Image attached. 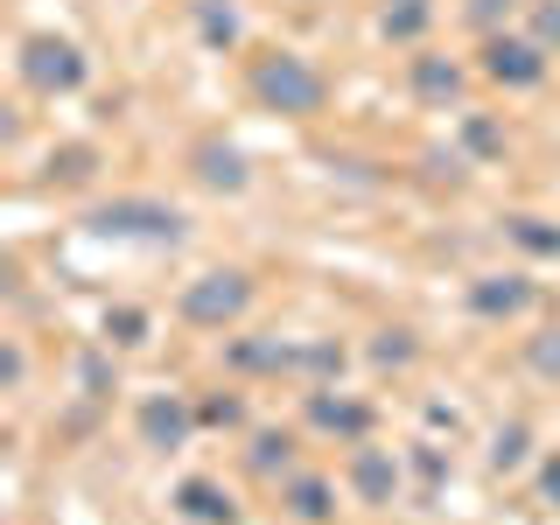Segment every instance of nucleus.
Segmentation results:
<instances>
[{"instance_id":"obj_11","label":"nucleus","mask_w":560,"mask_h":525,"mask_svg":"<svg viewBox=\"0 0 560 525\" xmlns=\"http://www.w3.org/2000/svg\"><path fill=\"white\" fill-rule=\"evenodd\" d=\"M308 420L323 434H343L350 448L364 442V434H372V407H364V399H329V393H308Z\"/></svg>"},{"instance_id":"obj_21","label":"nucleus","mask_w":560,"mask_h":525,"mask_svg":"<svg viewBox=\"0 0 560 525\" xmlns=\"http://www.w3.org/2000/svg\"><path fill=\"white\" fill-rule=\"evenodd\" d=\"M533 43L560 49V0H539V8H533Z\"/></svg>"},{"instance_id":"obj_5","label":"nucleus","mask_w":560,"mask_h":525,"mask_svg":"<svg viewBox=\"0 0 560 525\" xmlns=\"http://www.w3.org/2000/svg\"><path fill=\"white\" fill-rule=\"evenodd\" d=\"M483 78H498L504 92H533L547 84V49L533 35H483Z\"/></svg>"},{"instance_id":"obj_12","label":"nucleus","mask_w":560,"mask_h":525,"mask_svg":"<svg viewBox=\"0 0 560 525\" xmlns=\"http://www.w3.org/2000/svg\"><path fill=\"white\" fill-rule=\"evenodd\" d=\"M189 162H197V183H210V189H232V197L245 189V154L224 148V140H197Z\"/></svg>"},{"instance_id":"obj_25","label":"nucleus","mask_w":560,"mask_h":525,"mask_svg":"<svg viewBox=\"0 0 560 525\" xmlns=\"http://www.w3.org/2000/svg\"><path fill=\"white\" fill-rule=\"evenodd\" d=\"M463 133H469V148H477V154H490V148H498V133H490V127H483V119H469V127H463Z\"/></svg>"},{"instance_id":"obj_18","label":"nucleus","mask_w":560,"mask_h":525,"mask_svg":"<svg viewBox=\"0 0 560 525\" xmlns=\"http://www.w3.org/2000/svg\"><path fill=\"white\" fill-rule=\"evenodd\" d=\"M525 442H533V434H525V420H512V428H498V442H490V469H498V477H512V469H525Z\"/></svg>"},{"instance_id":"obj_2","label":"nucleus","mask_w":560,"mask_h":525,"mask_svg":"<svg viewBox=\"0 0 560 525\" xmlns=\"http://www.w3.org/2000/svg\"><path fill=\"white\" fill-rule=\"evenodd\" d=\"M84 232L98 238H133V245H183L189 238V210H175L162 197H113L84 210Z\"/></svg>"},{"instance_id":"obj_6","label":"nucleus","mask_w":560,"mask_h":525,"mask_svg":"<svg viewBox=\"0 0 560 525\" xmlns=\"http://www.w3.org/2000/svg\"><path fill=\"white\" fill-rule=\"evenodd\" d=\"M469 308H477L483 323H518V315L533 308V280L525 273H483V280H469Z\"/></svg>"},{"instance_id":"obj_15","label":"nucleus","mask_w":560,"mask_h":525,"mask_svg":"<svg viewBox=\"0 0 560 525\" xmlns=\"http://www.w3.org/2000/svg\"><path fill=\"white\" fill-rule=\"evenodd\" d=\"M197 35L210 49H232L238 43V8L232 0H197Z\"/></svg>"},{"instance_id":"obj_24","label":"nucleus","mask_w":560,"mask_h":525,"mask_svg":"<svg viewBox=\"0 0 560 525\" xmlns=\"http://www.w3.org/2000/svg\"><path fill=\"white\" fill-rule=\"evenodd\" d=\"M539 490H547V504H560V448L547 455V469H539Z\"/></svg>"},{"instance_id":"obj_3","label":"nucleus","mask_w":560,"mask_h":525,"mask_svg":"<svg viewBox=\"0 0 560 525\" xmlns=\"http://www.w3.org/2000/svg\"><path fill=\"white\" fill-rule=\"evenodd\" d=\"M245 308H253V273L245 267H210L175 294V315H183L189 329H232Z\"/></svg>"},{"instance_id":"obj_17","label":"nucleus","mask_w":560,"mask_h":525,"mask_svg":"<svg viewBox=\"0 0 560 525\" xmlns=\"http://www.w3.org/2000/svg\"><path fill=\"white\" fill-rule=\"evenodd\" d=\"M428 22H434V0H393V8H385V35H393V43H413Z\"/></svg>"},{"instance_id":"obj_1","label":"nucleus","mask_w":560,"mask_h":525,"mask_svg":"<svg viewBox=\"0 0 560 525\" xmlns=\"http://www.w3.org/2000/svg\"><path fill=\"white\" fill-rule=\"evenodd\" d=\"M253 98L267 105V113L315 119L329 105V78L302 57V49H267V57H253Z\"/></svg>"},{"instance_id":"obj_19","label":"nucleus","mask_w":560,"mask_h":525,"mask_svg":"<svg viewBox=\"0 0 560 525\" xmlns=\"http://www.w3.org/2000/svg\"><path fill=\"white\" fill-rule=\"evenodd\" d=\"M525 364H533L539 378H560V329H539V337L525 343Z\"/></svg>"},{"instance_id":"obj_10","label":"nucleus","mask_w":560,"mask_h":525,"mask_svg":"<svg viewBox=\"0 0 560 525\" xmlns=\"http://www.w3.org/2000/svg\"><path fill=\"white\" fill-rule=\"evenodd\" d=\"M280 504H288L302 525H329V518H337V483L294 469V477H280Z\"/></svg>"},{"instance_id":"obj_23","label":"nucleus","mask_w":560,"mask_h":525,"mask_svg":"<svg viewBox=\"0 0 560 525\" xmlns=\"http://www.w3.org/2000/svg\"><path fill=\"white\" fill-rule=\"evenodd\" d=\"M512 8H518V0H469V22L498 35V14H512Z\"/></svg>"},{"instance_id":"obj_20","label":"nucleus","mask_w":560,"mask_h":525,"mask_svg":"<svg viewBox=\"0 0 560 525\" xmlns=\"http://www.w3.org/2000/svg\"><path fill=\"white\" fill-rule=\"evenodd\" d=\"M105 337H113V343H148V315H140V308H113V315H105Z\"/></svg>"},{"instance_id":"obj_8","label":"nucleus","mask_w":560,"mask_h":525,"mask_svg":"<svg viewBox=\"0 0 560 525\" xmlns=\"http://www.w3.org/2000/svg\"><path fill=\"white\" fill-rule=\"evenodd\" d=\"M350 490H358V504H393V490H399V463H393L385 448L358 442V448H350Z\"/></svg>"},{"instance_id":"obj_4","label":"nucleus","mask_w":560,"mask_h":525,"mask_svg":"<svg viewBox=\"0 0 560 525\" xmlns=\"http://www.w3.org/2000/svg\"><path fill=\"white\" fill-rule=\"evenodd\" d=\"M22 78H28L43 98H70V92L84 84L78 43H63V35H28V43H22Z\"/></svg>"},{"instance_id":"obj_13","label":"nucleus","mask_w":560,"mask_h":525,"mask_svg":"<svg viewBox=\"0 0 560 525\" xmlns=\"http://www.w3.org/2000/svg\"><path fill=\"white\" fill-rule=\"evenodd\" d=\"M413 92L428 98V105H455V98H463V63H448V57H413Z\"/></svg>"},{"instance_id":"obj_9","label":"nucleus","mask_w":560,"mask_h":525,"mask_svg":"<svg viewBox=\"0 0 560 525\" xmlns=\"http://www.w3.org/2000/svg\"><path fill=\"white\" fill-rule=\"evenodd\" d=\"M175 512H183L189 525H238L232 490L210 483V477H183V483H175Z\"/></svg>"},{"instance_id":"obj_22","label":"nucleus","mask_w":560,"mask_h":525,"mask_svg":"<svg viewBox=\"0 0 560 525\" xmlns=\"http://www.w3.org/2000/svg\"><path fill=\"white\" fill-rule=\"evenodd\" d=\"M197 420H203V428H238V420H245V399H203Z\"/></svg>"},{"instance_id":"obj_14","label":"nucleus","mask_w":560,"mask_h":525,"mask_svg":"<svg viewBox=\"0 0 560 525\" xmlns=\"http://www.w3.org/2000/svg\"><path fill=\"white\" fill-rule=\"evenodd\" d=\"M498 224H504V238L525 245L533 259H560V224H547V218H525V210H518V218H498Z\"/></svg>"},{"instance_id":"obj_16","label":"nucleus","mask_w":560,"mask_h":525,"mask_svg":"<svg viewBox=\"0 0 560 525\" xmlns=\"http://www.w3.org/2000/svg\"><path fill=\"white\" fill-rule=\"evenodd\" d=\"M245 463L259 469V477H294V442L288 434H253V455Z\"/></svg>"},{"instance_id":"obj_7","label":"nucleus","mask_w":560,"mask_h":525,"mask_svg":"<svg viewBox=\"0 0 560 525\" xmlns=\"http://www.w3.org/2000/svg\"><path fill=\"white\" fill-rule=\"evenodd\" d=\"M189 428H197V413H189V399H183V393H162V399H148V407H140V442H148L154 455L183 448V442H189Z\"/></svg>"}]
</instances>
